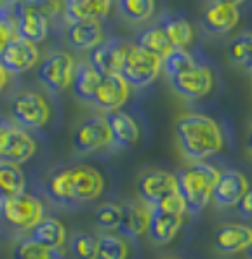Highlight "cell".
Listing matches in <instances>:
<instances>
[{
	"label": "cell",
	"mask_w": 252,
	"mask_h": 259,
	"mask_svg": "<svg viewBox=\"0 0 252 259\" xmlns=\"http://www.w3.org/2000/svg\"><path fill=\"white\" fill-rule=\"evenodd\" d=\"M174 133L183 157L195 162H203L223 148V133L218 122L202 113H183L176 118Z\"/></svg>",
	"instance_id": "6da1fadb"
},
{
	"label": "cell",
	"mask_w": 252,
	"mask_h": 259,
	"mask_svg": "<svg viewBox=\"0 0 252 259\" xmlns=\"http://www.w3.org/2000/svg\"><path fill=\"white\" fill-rule=\"evenodd\" d=\"M219 176L221 172L209 162H195L176 174L178 193L185 200L188 212L197 214L211 204Z\"/></svg>",
	"instance_id": "7a4b0ae2"
},
{
	"label": "cell",
	"mask_w": 252,
	"mask_h": 259,
	"mask_svg": "<svg viewBox=\"0 0 252 259\" xmlns=\"http://www.w3.org/2000/svg\"><path fill=\"white\" fill-rule=\"evenodd\" d=\"M188 212L186 204L181 195L176 191L158 205L150 207V221H148V235L158 245H165L174 240L179 233L185 214Z\"/></svg>",
	"instance_id": "3957f363"
},
{
	"label": "cell",
	"mask_w": 252,
	"mask_h": 259,
	"mask_svg": "<svg viewBox=\"0 0 252 259\" xmlns=\"http://www.w3.org/2000/svg\"><path fill=\"white\" fill-rule=\"evenodd\" d=\"M46 209L37 197L30 193H19L13 197L0 195V216L16 230H33L44 219Z\"/></svg>",
	"instance_id": "277c9868"
},
{
	"label": "cell",
	"mask_w": 252,
	"mask_h": 259,
	"mask_svg": "<svg viewBox=\"0 0 252 259\" xmlns=\"http://www.w3.org/2000/svg\"><path fill=\"white\" fill-rule=\"evenodd\" d=\"M160 70H162V58L148 53L139 46H129L120 75L129 85L139 89L155 82Z\"/></svg>",
	"instance_id": "5b68a950"
},
{
	"label": "cell",
	"mask_w": 252,
	"mask_h": 259,
	"mask_svg": "<svg viewBox=\"0 0 252 259\" xmlns=\"http://www.w3.org/2000/svg\"><path fill=\"white\" fill-rule=\"evenodd\" d=\"M37 145L33 138L25 131L18 129L14 123L0 120V162L23 164L33 157Z\"/></svg>",
	"instance_id": "8992f818"
},
{
	"label": "cell",
	"mask_w": 252,
	"mask_h": 259,
	"mask_svg": "<svg viewBox=\"0 0 252 259\" xmlns=\"http://www.w3.org/2000/svg\"><path fill=\"white\" fill-rule=\"evenodd\" d=\"M75 63L70 54L66 53H54L49 54L38 66L37 77L49 91L61 93L68 89L73 82Z\"/></svg>",
	"instance_id": "52a82bcc"
},
{
	"label": "cell",
	"mask_w": 252,
	"mask_h": 259,
	"mask_svg": "<svg viewBox=\"0 0 252 259\" xmlns=\"http://www.w3.org/2000/svg\"><path fill=\"white\" fill-rule=\"evenodd\" d=\"M136 188L143 204L153 207L178 191V179L176 174H171L167 170L150 169L139 176Z\"/></svg>",
	"instance_id": "ba28073f"
},
{
	"label": "cell",
	"mask_w": 252,
	"mask_h": 259,
	"mask_svg": "<svg viewBox=\"0 0 252 259\" xmlns=\"http://www.w3.org/2000/svg\"><path fill=\"white\" fill-rule=\"evenodd\" d=\"M171 87L179 98L185 99H200L213 91V71L203 65H195L183 73L171 77Z\"/></svg>",
	"instance_id": "9c48e42d"
},
{
	"label": "cell",
	"mask_w": 252,
	"mask_h": 259,
	"mask_svg": "<svg viewBox=\"0 0 252 259\" xmlns=\"http://www.w3.org/2000/svg\"><path fill=\"white\" fill-rule=\"evenodd\" d=\"M11 115L18 123L30 129H38L49 120V105L37 93H23L11 105Z\"/></svg>",
	"instance_id": "30bf717a"
},
{
	"label": "cell",
	"mask_w": 252,
	"mask_h": 259,
	"mask_svg": "<svg viewBox=\"0 0 252 259\" xmlns=\"http://www.w3.org/2000/svg\"><path fill=\"white\" fill-rule=\"evenodd\" d=\"M38 61V49L35 44L25 40L19 35L11 38L0 51V66L7 73H23Z\"/></svg>",
	"instance_id": "8fae6325"
},
{
	"label": "cell",
	"mask_w": 252,
	"mask_h": 259,
	"mask_svg": "<svg viewBox=\"0 0 252 259\" xmlns=\"http://www.w3.org/2000/svg\"><path fill=\"white\" fill-rule=\"evenodd\" d=\"M13 13L16 21V31H18L19 37L31 44L46 40L47 33H49V18H46L38 9L31 7L26 2L14 6Z\"/></svg>",
	"instance_id": "7c38bea8"
},
{
	"label": "cell",
	"mask_w": 252,
	"mask_h": 259,
	"mask_svg": "<svg viewBox=\"0 0 252 259\" xmlns=\"http://www.w3.org/2000/svg\"><path fill=\"white\" fill-rule=\"evenodd\" d=\"M113 143L106 117H93L77 129L73 136V146L80 153H93Z\"/></svg>",
	"instance_id": "4fadbf2b"
},
{
	"label": "cell",
	"mask_w": 252,
	"mask_h": 259,
	"mask_svg": "<svg viewBox=\"0 0 252 259\" xmlns=\"http://www.w3.org/2000/svg\"><path fill=\"white\" fill-rule=\"evenodd\" d=\"M127 99H129V83L125 82V78L120 73L105 75L94 94L93 105L110 113V111H118L125 105Z\"/></svg>",
	"instance_id": "5bb4252c"
},
{
	"label": "cell",
	"mask_w": 252,
	"mask_h": 259,
	"mask_svg": "<svg viewBox=\"0 0 252 259\" xmlns=\"http://www.w3.org/2000/svg\"><path fill=\"white\" fill-rule=\"evenodd\" d=\"M249 191V181L240 170L228 169L221 172L213 191V200L218 207H235Z\"/></svg>",
	"instance_id": "9a60e30c"
},
{
	"label": "cell",
	"mask_w": 252,
	"mask_h": 259,
	"mask_svg": "<svg viewBox=\"0 0 252 259\" xmlns=\"http://www.w3.org/2000/svg\"><path fill=\"white\" fill-rule=\"evenodd\" d=\"M129 46L122 44L120 40H106L96 46L89 54V63L94 66L99 73L105 75H115L122 71L123 61H125Z\"/></svg>",
	"instance_id": "2e32d148"
},
{
	"label": "cell",
	"mask_w": 252,
	"mask_h": 259,
	"mask_svg": "<svg viewBox=\"0 0 252 259\" xmlns=\"http://www.w3.org/2000/svg\"><path fill=\"white\" fill-rule=\"evenodd\" d=\"M240 11L235 6H228L221 2H211L202 13V26L207 33L221 37L226 35L238 25Z\"/></svg>",
	"instance_id": "e0dca14e"
},
{
	"label": "cell",
	"mask_w": 252,
	"mask_h": 259,
	"mask_svg": "<svg viewBox=\"0 0 252 259\" xmlns=\"http://www.w3.org/2000/svg\"><path fill=\"white\" fill-rule=\"evenodd\" d=\"M214 245L221 254H237L250 249L252 228L240 223H225L216 228Z\"/></svg>",
	"instance_id": "ac0fdd59"
},
{
	"label": "cell",
	"mask_w": 252,
	"mask_h": 259,
	"mask_svg": "<svg viewBox=\"0 0 252 259\" xmlns=\"http://www.w3.org/2000/svg\"><path fill=\"white\" fill-rule=\"evenodd\" d=\"M70 169L75 202H91L99 198L105 188V179L101 172L91 165H75Z\"/></svg>",
	"instance_id": "d6986e66"
},
{
	"label": "cell",
	"mask_w": 252,
	"mask_h": 259,
	"mask_svg": "<svg viewBox=\"0 0 252 259\" xmlns=\"http://www.w3.org/2000/svg\"><path fill=\"white\" fill-rule=\"evenodd\" d=\"M68 42L77 51H93L103 42V28L98 19L71 21L68 26Z\"/></svg>",
	"instance_id": "ffe728a7"
},
{
	"label": "cell",
	"mask_w": 252,
	"mask_h": 259,
	"mask_svg": "<svg viewBox=\"0 0 252 259\" xmlns=\"http://www.w3.org/2000/svg\"><path fill=\"white\" fill-rule=\"evenodd\" d=\"M148 221H150V209L146 204L131 202L122 207V218H120L118 232L122 237L138 238L148 232Z\"/></svg>",
	"instance_id": "44dd1931"
},
{
	"label": "cell",
	"mask_w": 252,
	"mask_h": 259,
	"mask_svg": "<svg viewBox=\"0 0 252 259\" xmlns=\"http://www.w3.org/2000/svg\"><path fill=\"white\" fill-rule=\"evenodd\" d=\"M106 122L110 127L111 139L117 146H131L139 139V125L131 115L123 111H110L106 113Z\"/></svg>",
	"instance_id": "7402d4cb"
},
{
	"label": "cell",
	"mask_w": 252,
	"mask_h": 259,
	"mask_svg": "<svg viewBox=\"0 0 252 259\" xmlns=\"http://www.w3.org/2000/svg\"><path fill=\"white\" fill-rule=\"evenodd\" d=\"M101 78L103 75L91 63H80L78 66H75L73 82H71L75 96L86 103H93Z\"/></svg>",
	"instance_id": "603a6c76"
},
{
	"label": "cell",
	"mask_w": 252,
	"mask_h": 259,
	"mask_svg": "<svg viewBox=\"0 0 252 259\" xmlns=\"http://www.w3.org/2000/svg\"><path fill=\"white\" fill-rule=\"evenodd\" d=\"M111 0H66L65 11L71 21L101 19L110 13Z\"/></svg>",
	"instance_id": "cb8c5ba5"
},
{
	"label": "cell",
	"mask_w": 252,
	"mask_h": 259,
	"mask_svg": "<svg viewBox=\"0 0 252 259\" xmlns=\"http://www.w3.org/2000/svg\"><path fill=\"white\" fill-rule=\"evenodd\" d=\"M30 238L46 247H63L66 242V228L59 219L46 218L31 230Z\"/></svg>",
	"instance_id": "d4e9b609"
},
{
	"label": "cell",
	"mask_w": 252,
	"mask_h": 259,
	"mask_svg": "<svg viewBox=\"0 0 252 259\" xmlns=\"http://www.w3.org/2000/svg\"><path fill=\"white\" fill-rule=\"evenodd\" d=\"M173 44L174 49H186L193 40V26L185 18H167L158 25Z\"/></svg>",
	"instance_id": "484cf974"
},
{
	"label": "cell",
	"mask_w": 252,
	"mask_h": 259,
	"mask_svg": "<svg viewBox=\"0 0 252 259\" xmlns=\"http://www.w3.org/2000/svg\"><path fill=\"white\" fill-rule=\"evenodd\" d=\"M136 46H139L141 49L158 56V58H162V59L174 51L173 44H171V40L167 38V35L163 33V30L160 26L148 28L143 33H139Z\"/></svg>",
	"instance_id": "4316f807"
},
{
	"label": "cell",
	"mask_w": 252,
	"mask_h": 259,
	"mask_svg": "<svg viewBox=\"0 0 252 259\" xmlns=\"http://www.w3.org/2000/svg\"><path fill=\"white\" fill-rule=\"evenodd\" d=\"M26 179L18 164L0 162V195L13 197V195L25 193Z\"/></svg>",
	"instance_id": "83f0119b"
},
{
	"label": "cell",
	"mask_w": 252,
	"mask_h": 259,
	"mask_svg": "<svg viewBox=\"0 0 252 259\" xmlns=\"http://www.w3.org/2000/svg\"><path fill=\"white\" fill-rule=\"evenodd\" d=\"M47 195L58 204H73V185H71V169H63L53 174L47 183Z\"/></svg>",
	"instance_id": "f1b7e54d"
},
{
	"label": "cell",
	"mask_w": 252,
	"mask_h": 259,
	"mask_svg": "<svg viewBox=\"0 0 252 259\" xmlns=\"http://www.w3.org/2000/svg\"><path fill=\"white\" fill-rule=\"evenodd\" d=\"M228 56L233 65L252 71V31H243L235 37L228 47Z\"/></svg>",
	"instance_id": "f546056e"
},
{
	"label": "cell",
	"mask_w": 252,
	"mask_h": 259,
	"mask_svg": "<svg viewBox=\"0 0 252 259\" xmlns=\"http://www.w3.org/2000/svg\"><path fill=\"white\" fill-rule=\"evenodd\" d=\"M14 259H63L61 247H46L33 238H26L16 247Z\"/></svg>",
	"instance_id": "4dcf8cb0"
},
{
	"label": "cell",
	"mask_w": 252,
	"mask_h": 259,
	"mask_svg": "<svg viewBox=\"0 0 252 259\" xmlns=\"http://www.w3.org/2000/svg\"><path fill=\"white\" fill-rule=\"evenodd\" d=\"M118 9L131 23H143L153 16L155 0H118Z\"/></svg>",
	"instance_id": "1f68e13d"
},
{
	"label": "cell",
	"mask_w": 252,
	"mask_h": 259,
	"mask_svg": "<svg viewBox=\"0 0 252 259\" xmlns=\"http://www.w3.org/2000/svg\"><path fill=\"white\" fill-rule=\"evenodd\" d=\"M129 247L123 238L117 235H103L98 240V257L96 259H127Z\"/></svg>",
	"instance_id": "d6a6232c"
},
{
	"label": "cell",
	"mask_w": 252,
	"mask_h": 259,
	"mask_svg": "<svg viewBox=\"0 0 252 259\" xmlns=\"http://www.w3.org/2000/svg\"><path fill=\"white\" fill-rule=\"evenodd\" d=\"M195 65H197V61H195L193 56L188 53L186 49H174L169 56H165V58L162 59V66L169 78L190 70L191 66H195Z\"/></svg>",
	"instance_id": "836d02e7"
},
{
	"label": "cell",
	"mask_w": 252,
	"mask_h": 259,
	"mask_svg": "<svg viewBox=\"0 0 252 259\" xmlns=\"http://www.w3.org/2000/svg\"><path fill=\"white\" fill-rule=\"evenodd\" d=\"M71 252L77 259L98 257V240L87 233H78L71 238Z\"/></svg>",
	"instance_id": "e575fe53"
},
{
	"label": "cell",
	"mask_w": 252,
	"mask_h": 259,
	"mask_svg": "<svg viewBox=\"0 0 252 259\" xmlns=\"http://www.w3.org/2000/svg\"><path fill=\"white\" fill-rule=\"evenodd\" d=\"M122 218V207L115 204H103L96 210V223L105 230H117Z\"/></svg>",
	"instance_id": "d590c367"
},
{
	"label": "cell",
	"mask_w": 252,
	"mask_h": 259,
	"mask_svg": "<svg viewBox=\"0 0 252 259\" xmlns=\"http://www.w3.org/2000/svg\"><path fill=\"white\" fill-rule=\"evenodd\" d=\"M16 35H18V31H16L14 13L7 11V7L0 6V51Z\"/></svg>",
	"instance_id": "8d00e7d4"
},
{
	"label": "cell",
	"mask_w": 252,
	"mask_h": 259,
	"mask_svg": "<svg viewBox=\"0 0 252 259\" xmlns=\"http://www.w3.org/2000/svg\"><path fill=\"white\" fill-rule=\"evenodd\" d=\"M26 4H30L31 7L38 9L46 18H56L61 13V2L59 0H26Z\"/></svg>",
	"instance_id": "74e56055"
},
{
	"label": "cell",
	"mask_w": 252,
	"mask_h": 259,
	"mask_svg": "<svg viewBox=\"0 0 252 259\" xmlns=\"http://www.w3.org/2000/svg\"><path fill=\"white\" fill-rule=\"evenodd\" d=\"M238 212L242 214L243 218H252V190L250 188L245 195H243L242 200H240Z\"/></svg>",
	"instance_id": "f35d334b"
},
{
	"label": "cell",
	"mask_w": 252,
	"mask_h": 259,
	"mask_svg": "<svg viewBox=\"0 0 252 259\" xmlns=\"http://www.w3.org/2000/svg\"><path fill=\"white\" fill-rule=\"evenodd\" d=\"M6 83H7V71L0 66V93H2V89L6 87Z\"/></svg>",
	"instance_id": "ab89813d"
},
{
	"label": "cell",
	"mask_w": 252,
	"mask_h": 259,
	"mask_svg": "<svg viewBox=\"0 0 252 259\" xmlns=\"http://www.w3.org/2000/svg\"><path fill=\"white\" fill-rule=\"evenodd\" d=\"M213 2H221V4H228V6H235V7H238L240 4L243 2V0H213Z\"/></svg>",
	"instance_id": "60d3db41"
},
{
	"label": "cell",
	"mask_w": 252,
	"mask_h": 259,
	"mask_svg": "<svg viewBox=\"0 0 252 259\" xmlns=\"http://www.w3.org/2000/svg\"><path fill=\"white\" fill-rule=\"evenodd\" d=\"M247 148H249V151L252 153V127L249 131V136H247Z\"/></svg>",
	"instance_id": "b9f144b4"
},
{
	"label": "cell",
	"mask_w": 252,
	"mask_h": 259,
	"mask_svg": "<svg viewBox=\"0 0 252 259\" xmlns=\"http://www.w3.org/2000/svg\"><path fill=\"white\" fill-rule=\"evenodd\" d=\"M7 4H11V6H19V4L26 2V0H6Z\"/></svg>",
	"instance_id": "7bdbcfd3"
},
{
	"label": "cell",
	"mask_w": 252,
	"mask_h": 259,
	"mask_svg": "<svg viewBox=\"0 0 252 259\" xmlns=\"http://www.w3.org/2000/svg\"><path fill=\"white\" fill-rule=\"evenodd\" d=\"M249 257L252 259V245H250V249H249Z\"/></svg>",
	"instance_id": "ee69618b"
},
{
	"label": "cell",
	"mask_w": 252,
	"mask_h": 259,
	"mask_svg": "<svg viewBox=\"0 0 252 259\" xmlns=\"http://www.w3.org/2000/svg\"><path fill=\"white\" fill-rule=\"evenodd\" d=\"M0 6H2V0H0Z\"/></svg>",
	"instance_id": "f6af8a7d"
},
{
	"label": "cell",
	"mask_w": 252,
	"mask_h": 259,
	"mask_svg": "<svg viewBox=\"0 0 252 259\" xmlns=\"http://www.w3.org/2000/svg\"><path fill=\"white\" fill-rule=\"evenodd\" d=\"M173 259H179V257H173Z\"/></svg>",
	"instance_id": "bcb514c9"
}]
</instances>
